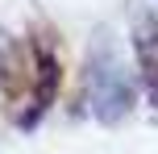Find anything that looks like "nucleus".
<instances>
[{"mask_svg":"<svg viewBox=\"0 0 158 154\" xmlns=\"http://www.w3.org/2000/svg\"><path fill=\"white\" fill-rule=\"evenodd\" d=\"M125 108H129V83H121L112 63H104L100 71H92V113L100 121H117Z\"/></svg>","mask_w":158,"mask_h":154,"instance_id":"1","label":"nucleus"},{"mask_svg":"<svg viewBox=\"0 0 158 154\" xmlns=\"http://www.w3.org/2000/svg\"><path fill=\"white\" fill-rule=\"evenodd\" d=\"M133 50H137V67H142L146 92H150V100L158 108V21H142L133 29Z\"/></svg>","mask_w":158,"mask_h":154,"instance_id":"2","label":"nucleus"}]
</instances>
